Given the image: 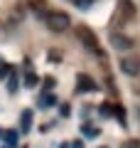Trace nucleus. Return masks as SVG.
<instances>
[{"label":"nucleus","mask_w":140,"mask_h":148,"mask_svg":"<svg viewBox=\"0 0 140 148\" xmlns=\"http://www.w3.org/2000/svg\"><path fill=\"white\" fill-rule=\"evenodd\" d=\"M44 22H47V27L52 32H64L69 27V15L67 12H47Z\"/></svg>","instance_id":"1"},{"label":"nucleus","mask_w":140,"mask_h":148,"mask_svg":"<svg viewBox=\"0 0 140 148\" xmlns=\"http://www.w3.org/2000/svg\"><path fill=\"white\" fill-rule=\"evenodd\" d=\"M76 35H79V40L86 45V49H91L93 54H101V49H99V40H96V35H93L88 27H79Z\"/></svg>","instance_id":"2"},{"label":"nucleus","mask_w":140,"mask_h":148,"mask_svg":"<svg viewBox=\"0 0 140 148\" xmlns=\"http://www.w3.org/2000/svg\"><path fill=\"white\" fill-rule=\"evenodd\" d=\"M118 67H120V72L125 77H138L140 74V59L138 57H120Z\"/></svg>","instance_id":"3"},{"label":"nucleus","mask_w":140,"mask_h":148,"mask_svg":"<svg viewBox=\"0 0 140 148\" xmlns=\"http://www.w3.org/2000/svg\"><path fill=\"white\" fill-rule=\"evenodd\" d=\"M111 45H113L118 52H125V49H133V40L125 35H120V32H113L111 35Z\"/></svg>","instance_id":"4"},{"label":"nucleus","mask_w":140,"mask_h":148,"mask_svg":"<svg viewBox=\"0 0 140 148\" xmlns=\"http://www.w3.org/2000/svg\"><path fill=\"white\" fill-rule=\"evenodd\" d=\"M79 91H99V84L91 79V77H86V74H81L79 77V86H76Z\"/></svg>","instance_id":"5"},{"label":"nucleus","mask_w":140,"mask_h":148,"mask_svg":"<svg viewBox=\"0 0 140 148\" xmlns=\"http://www.w3.org/2000/svg\"><path fill=\"white\" fill-rule=\"evenodd\" d=\"M20 126H22V131H30L32 128V111H25V114H22V119H20Z\"/></svg>","instance_id":"6"},{"label":"nucleus","mask_w":140,"mask_h":148,"mask_svg":"<svg viewBox=\"0 0 140 148\" xmlns=\"http://www.w3.org/2000/svg\"><path fill=\"white\" fill-rule=\"evenodd\" d=\"M7 91H10V94H15V91H17V77H15V74H7Z\"/></svg>","instance_id":"7"},{"label":"nucleus","mask_w":140,"mask_h":148,"mask_svg":"<svg viewBox=\"0 0 140 148\" xmlns=\"http://www.w3.org/2000/svg\"><path fill=\"white\" fill-rule=\"evenodd\" d=\"M54 104H57L54 94H47V96H42V99H39V106H44V109H49V106H54Z\"/></svg>","instance_id":"8"},{"label":"nucleus","mask_w":140,"mask_h":148,"mask_svg":"<svg viewBox=\"0 0 140 148\" xmlns=\"http://www.w3.org/2000/svg\"><path fill=\"white\" fill-rule=\"evenodd\" d=\"M25 86H27V89L37 86V74H35V72H27V74H25Z\"/></svg>","instance_id":"9"},{"label":"nucleus","mask_w":140,"mask_h":148,"mask_svg":"<svg viewBox=\"0 0 140 148\" xmlns=\"http://www.w3.org/2000/svg\"><path fill=\"white\" fill-rule=\"evenodd\" d=\"M3 138H7V143H10V146H15V143H17V131H7Z\"/></svg>","instance_id":"10"},{"label":"nucleus","mask_w":140,"mask_h":148,"mask_svg":"<svg viewBox=\"0 0 140 148\" xmlns=\"http://www.w3.org/2000/svg\"><path fill=\"white\" fill-rule=\"evenodd\" d=\"M76 3V8H81V10H88L91 8V0H74Z\"/></svg>","instance_id":"11"},{"label":"nucleus","mask_w":140,"mask_h":148,"mask_svg":"<svg viewBox=\"0 0 140 148\" xmlns=\"http://www.w3.org/2000/svg\"><path fill=\"white\" fill-rule=\"evenodd\" d=\"M120 148H140V146H138V141H128V143H123Z\"/></svg>","instance_id":"12"},{"label":"nucleus","mask_w":140,"mask_h":148,"mask_svg":"<svg viewBox=\"0 0 140 148\" xmlns=\"http://www.w3.org/2000/svg\"><path fill=\"white\" fill-rule=\"evenodd\" d=\"M62 148H64V146H62Z\"/></svg>","instance_id":"13"}]
</instances>
